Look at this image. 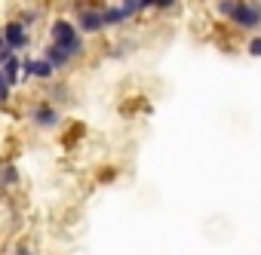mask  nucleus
<instances>
[{"instance_id":"obj_1","label":"nucleus","mask_w":261,"mask_h":255,"mask_svg":"<svg viewBox=\"0 0 261 255\" xmlns=\"http://www.w3.org/2000/svg\"><path fill=\"white\" fill-rule=\"evenodd\" d=\"M49 43L65 49L74 62L86 56V37L80 34V28L74 25V19H65V16H56L49 22Z\"/></svg>"},{"instance_id":"obj_2","label":"nucleus","mask_w":261,"mask_h":255,"mask_svg":"<svg viewBox=\"0 0 261 255\" xmlns=\"http://www.w3.org/2000/svg\"><path fill=\"white\" fill-rule=\"evenodd\" d=\"M28 123L34 126L37 133H56L59 126L65 123V114L59 105H53L49 98H37L28 111Z\"/></svg>"},{"instance_id":"obj_3","label":"nucleus","mask_w":261,"mask_h":255,"mask_svg":"<svg viewBox=\"0 0 261 255\" xmlns=\"http://www.w3.org/2000/svg\"><path fill=\"white\" fill-rule=\"evenodd\" d=\"M230 25L243 34H258L261 31V0H240L230 16Z\"/></svg>"},{"instance_id":"obj_4","label":"nucleus","mask_w":261,"mask_h":255,"mask_svg":"<svg viewBox=\"0 0 261 255\" xmlns=\"http://www.w3.org/2000/svg\"><path fill=\"white\" fill-rule=\"evenodd\" d=\"M4 40H7V49H13L16 56H22V53H28L31 49V43H34V34H31V28H25L16 16H10L4 25Z\"/></svg>"},{"instance_id":"obj_5","label":"nucleus","mask_w":261,"mask_h":255,"mask_svg":"<svg viewBox=\"0 0 261 255\" xmlns=\"http://www.w3.org/2000/svg\"><path fill=\"white\" fill-rule=\"evenodd\" d=\"M74 25L80 28V34L83 37H98V34H105L108 28H105V16H101V10L98 7H77V13H74Z\"/></svg>"},{"instance_id":"obj_6","label":"nucleus","mask_w":261,"mask_h":255,"mask_svg":"<svg viewBox=\"0 0 261 255\" xmlns=\"http://www.w3.org/2000/svg\"><path fill=\"white\" fill-rule=\"evenodd\" d=\"M59 74L53 71V65L43 56H22V80H37V83H53Z\"/></svg>"},{"instance_id":"obj_7","label":"nucleus","mask_w":261,"mask_h":255,"mask_svg":"<svg viewBox=\"0 0 261 255\" xmlns=\"http://www.w3.org/2000/svg\"><path fill=\"white\" fill-rule=\"evenodd\" d=\"M40 56H43V59H46V62L53 65V71H56V74H65V71H68V68L74 65V59H71V56H68L65 49H59V46H53V43H43V49H40Z\"/></svg>"},{"instance_id":"obj_8","label":"nucleus","mask_w":261,"mask_h":255,"mask_svg":"<svg viewBox=\"0 0 261 255\" xmlns=\"http://www.w3.org/2000/svg\"><path fill=\"white\" fill-rule=\"evenodd\" d=\"M101 16H105V28H123V25L133 22V19L126 16V10H123L120 4H108V7L101 10Z\"/></svg>"},{"instance_id":"obj_9","label":"nucleus","mask_w":261,"mask_h":255,"mask_svg":"<svg viewBox=\"0 0 261 255\" xmlns=\"http://www.w3.org/2000/svg\"><path fill=\"white\" fill-rule=\"evenodd\" d=\"M19 185V166L13 160H4L0 163V191H10Z\"/></svg>"},{"instance_id":"obj_10","label":"nucleus","mask_w":261,"mask_h":255,"mask_svg":"<svg viewBox=\"0 0 261 255\" xmlns=\"http://www.w3.org/2000/svg\"><path fill=\"white\" fill-rule=\"evenodd\" d=\"M43 98H49L53 105H65V101H71V86H68L65 80H62V83L53 80V83L46 86V95H43Z\"/></svg>"},{"instance_id":"obj_11","label":"nucleus","mask_w":261,"mask_h":255,"mask_svg":"<svg viewBox=\"0 0 261 255\" xmlns=\"http://www.w3.org/2000/svg\"><path fill=\"white\" fill-rule=\"evenodd\" d=\"M0 71H4V77H7V80H10V86L16 89V86L22 83V56H13V59H10L4 68H0Z\"/></svg>"},{"instance_id":"obj_12","label":"nucleus","mask_w":261,"mask_h":255,"mask_svg":"<svg viewBox=\"0 0 261 255\" xmlns=\"http://www.w3.org/2000/svg\"><path fill=\"white\" fill-rule=\"evenodd\" d=\"M40 16H43V10H40V7H25L16 19H19L25 28H34V25H40Z\"/></svg>"},{"instance_id":"obj_13","label":"nucleus","mask_w":261,"mask_h":255,"mask_svg":"<svg viewBox=\"0 0 261 255\" xmlns=\"http://www.w3.org/2000/svg\"><path fill=\"white\" fill-rule=\"evenodd\" d=\"M145 10L148 13H172V10H178V0H145Z\"/></svg>"},{"instance_id":"obj_14","label":"nucleus","mask_w":261,"mask_h":255,"mask_svg":"<svg viewBox=\"0 0 261 255\" xmlns=\"http://www.w3.org/2000/svg\"><path fill=\"white\" fill-rule=\"evenodd\" d=\"M117 4L126 10V16L129 19H139V16H145L148 10H145V0H117Z\"/></svg>"},{"instance_id":"obj_15","label":"nucleus","mask_w":261,"mask_h":255,"mask_svg":"<svg viewBox=\"0 0 261 255\" xmlns=\"http://www.w3.org/2000/svg\"><path fill=\"white\" fill-rule=\"evenodd\" d=\"M237 4H240V0H215V13H218L221 19H227V22H230V16H233Z\"/></svg>"},{"instance_id":"obj_16","label":"nucleus","mask_w":261,"mask_h":255,"mask_svg":"<svg viewBox=\"0 0 261 255\" xmlns=\"http://www.w3.org/2000/svg\"><path fill=\"white\" fill-rule=\"evenodd\" d=\"M10 98H13V86H10V80L4 77V71H0V108H7Z\"/></svg>"},{"instance_id":"obj_17","label":"nucleus","mask_w":261,"mask_h":255,"mask_svg":"<svg viewBox=\"0 0 261 255\" xmlns=\"http://www.w3.org/2000/svg\"><path fill=\"white\" fill-rule=\"evenodd\" d=\"M246 53H249L252 59H261V34H252V37L246 40Z\"/></svg>"},{"instance_id":"obj_18","label":"nucleus","mask_w":261,"mask_h":255,"mask_svg":"<svg viewBox=\"0 0 261 255\" xmlns=\"http://www.w3.org/2000/svg\"><path fill=\"white\" fill-rule=\"evenodd\" d=\"M13 255H37V252H34L31 246H25V243H19V246L13 249Z\"/></svg>"},{"instance_id":"obj_19","label":"nucleus","mask_w":261,"mask_h":255,"mask_svg":"<svg viewBox=\"0 0 261 255\" xmlns=\"http://www.w3.org/2000/svg\"><path fill=\"white\" fill-rule=\"evenodd\" d=\"M0 49H7V40H4V28H0Z\"/></svg>"}]
</instances>
